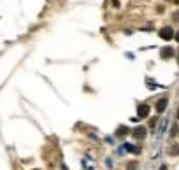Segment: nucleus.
Listing matches in <instances>:
<instances>
[{
	"instance_id": "nucleus-1",
	"label": "nucleus",
	"mask_w": 179,
	"mask_h": 170,
	"mask_svg": "<svg viewBox=\"0 0 179 170\" xmlns=\"http://www.w3.org/2000/svg\"><path fill=\"white\" fill-rule=\"evenodd\" d=\"M160 37H162V39H172V28H169V27L163 28L160 32Z\"/></svg>"
},
{
	"instance_id": "nucleus-2",
	"label": "nucleus",
	"mask_w": 179,
	"mask_h": 170,
	"mask_svg": "<svg viewBox=\"0 0 179 170\" xmlns=\"http://www.w3.org/2000/svg\"><path fill=\"white\" fill-rule=\"evenodd\" d=\"M165 105H167V98H160V102L156 104V111L158 112H163Z\"/></svg>"
},
{
	"instance_id": "nucleus-3",
	"label": "nucleus",
	"mask_w": 179,
	"mask_h": 170,
	"mask_svg": "<svg viewBox=\"0 0 179 170\" xmlns=\"http://www.w3.org/2000/svg\"><path fill=\"white\" fill-rule=\"evenodd\" d=\"M139 116H141V118L148 116V105H142L141 109H139Z\"/></svg>"
},
{
	"instance_id": "nucleus-4",
	"label": "nucleus",
	"mask_w": 179,
	"mask_h": 170,
	"mask_svg": "<svg viewBox=\"0 0 179 170\" xmlns=\"http://www.w3.org/2000/svg\"><path fill=\"white\" fill-rule=\"evenodd\" d=\"M134 135H135V137H144V130H142V128H141V130H135Z\"/></svg>"
},
{
	"instance_id": "nucleus-5",
	"label": "nucleus",
	"mask_w": 179,
	"mask_h": 170,
	"mask_svg": "<svg viewBox=\"0 0 179 170\" xmlns=\"http://www.w3.org/2000/svg\"><path fill=\"white\" fill-rule=\"evenodd\" d=\"M162 55H163V56H170V55H172V49H163V51H162Z\"/></svg>"
},
{
	"instance_id": "nucleus-6",
	"label": "nucleus",
	"mask_w": 179,
	"mask_h": 170,
	"mask_svg": "<svg viewBox=\"0 0 179 170\" xmlns=\"http://www.w3.org/2000/svg\"><path fill=\"white\" fill-rule=\"evenodd\" d=\"M176 39H177V41H179V32H177V35H176Z\"/></svg>"
}]
</instances>
